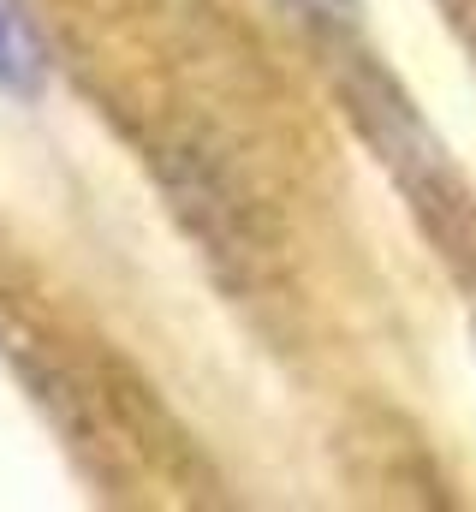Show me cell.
Returning a JSON list of instances; mask_svg holds the SVG:
<instances>
[{
  "label": "cell",
  "instance_id": "cell-1",
  "mask_svg": "<svg viewBox=\"0 0 476 512\" xmlns=\"http://www.w3.org/2000/svg\"><path fill=\"white\" fill-rule=\"evenodd\" d=\"M36 48L24 42V30L12 24V12L0 6V90H12V96H30L36 90Z\"/></svg>",
  "mask_w": 476,
  "mask_h": 512
}]
</instances>
